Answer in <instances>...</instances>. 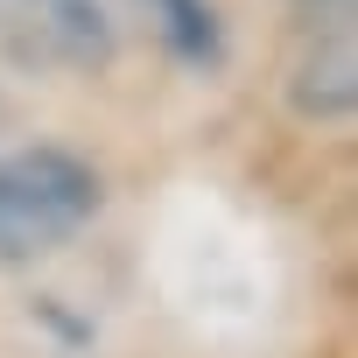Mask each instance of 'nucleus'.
Instances as JSON below:
<instances>
[{
	"instance_id": "nucleus-1",
	"label": "nucleus",
	"mask_w": 358,
	"mask_h": 358,
	"mask_svg": "<svg viewBox=\"0 0 358 358\" xmlns=\"http://www.w3.org/2000/svg\"><path fill=\"white\" fill-rule=\"evenodd\" d=\"M99 169L71 148H15L0 155V260L22 267L71 246L99 218Z\"/></svg>"
},
{
	"instance_id": "nucleus-5",
	"label": "nucleus",
	"mask_w": 358,
	"mask_h": 358,
	"mask_svg": "<svg viewBox=\"0 0 358 358\" xmlns=\"http://www.w3.org/2000/svg\"><path fill=\"white\" fill-rule=\"evenodd\" d=\"M302 15H337V8H351V0H295Z\"/></svg>"
},
{
	"instance_id": "nucleus-2",
	"label": "nucleus",
	"mask_w": 358,
	"mask_h": 358,
	"mask_svg": "<svg viewBox=\"0 0 358 358\" xmlns=\"http://www.w3.org/2000/svg\"><path fill=\"white\" fill-rule=\"evenodd\" d=\"M120 57L106 0H0V64L29 78H92Z\"/></svg>"
},
{
	"instance_id": "nucleus-4",
	"label": "nucleus",
	"mask_w": 358,
	"mask_h": 358,
	"mask_svg": "<svg viewBox=\"0 0 358 358\" xmlns=\"http://www.w3.org/2000/svg\"><path fill=\"white\" fill-rule=\"evenodd\" d=\"M148 8L162 15L169 43L183 50L190 64H218V22H211V8H204V0H148Z\"/></svg>"
},
{
	"instance_id": "nucleus-3",
	"label": "nucleus",
	"mask_w": 358,
	"mask_h": 358,
	"mask_svg": "<svg viewBox=\"0 0 358 358\" xmlns=\"http://www.w3.org/2000/svg\"><path fill=\"white\" fill-rule=\"evenodd\" d=\"M309 22H316V36H309V50H302V64H295V78H288V106H295L302 120H344L351 99H358L351 8H337V15H309Z\"/></svg>"
}]
</instances>
